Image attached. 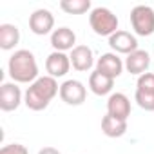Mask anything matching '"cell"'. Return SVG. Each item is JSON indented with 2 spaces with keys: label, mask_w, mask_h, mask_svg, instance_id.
Returning a JSON list of instances; mask_svg holds the SVG:
<instances>
[{
  "label": "cell",
  "mask_w": 154,
  "mask_h": 154,
  "mask_svg": "<svg viewBox=\"0 0 154 154\" xmlns=\"http://www.w3.org/2000/svg\"><path fill=\"white\" fill-rule=\"evenodd\" d=\"M60 93V85L56 82V78L53 76H40L38 80H35L26 94H24V103L27 109L38 112V111H44L49 107V103L53 102V98Z\"/></svg>",
  "instance_id": "6da1fadb"
},
{
  "label": "cell",
  "mask_w": 154,
  "mask_h": 154,
  "mask_svg": "<svg viewBox=\"0 0 154 154\" xmlns=\"http://www.w3.org/2000/svg\"><path fill=\"white\" fill-rule=\"evenodd\" d=\"M8 72L15 84H33L38 80V63L36 58L31 51L27 49H18L9 56L8 62Z\"/></svg>",
  "instance_id": "7a4b0ae2"
},
{
  "label": "cell",
  "mask_w": 154,
  "mask_h": 154,
  "mask_svg": "<svg viewBox=\"0 0 154 154\" xmlns=\"http://www.w3.org/2000/svg\"><path fill=\"white\" fill-rule=\"evenodd\" d=\"M91 29L98 36H112L118 31V17L107 8H94L89 15Z\"/></svg>",
  "instance_id": "3957f363"
},
{
  "label": "cell",
  "mask_w": 154,
  "mask_h": 154,
  "mask_svg": "<svg viewBox=\"0 0 154 154\" xmlns=\"http://www.w3.org/2000/svg\"><path fill=\"white\" fill-rule=\"evenodd\" d=\"M131 26L138 36H150L154 33V9L140 4L131 9Z\"/></svg>",
  "instance_id": "277c9868"
},
{
  "label": "cell",
  "mask_w": 154,
  "mask_h": 154,
  "mask_svg": "<svg viewBox=\"0 0 154 154\" xmlns=\"http://www.w3.org/2000/svg\"><path fill=\"white\" fill-rule=\"evenodd\" d=\"M60 98L67 105H82L87 98V89L80 80H65L60 85Z\"/></svg>",
  "instance_id": "5b68a950"
},
{
  "label": "cell",
  "mask_w": 154,
  "mask_h": 154,
  "mask_svg": "<svg viewBox=\"0 0 154 154\" xmlns=\"http://www.w3.org/2000/svg\"><path fill=\"white\" fill-rule=\"evenodd\" d=\"M29 29L31 33L38 35V36H44V35H49L54 31V17L49 9H36L31 13L29 17Z\"/></svg>",
  "instance_id": "8992f818"
},
{
  "label": "cell",
  "mask_w": 154,
  "mask_h": 154,
  "mask_svg": "<svg viewBox=\"0 0 154 154\" xmlns=\"http://www.w3.org/2000/svg\"><path fill=\"white\" fill-rule=\"evenodd\" d=\"M22 91L15 82H6L0 87V109L4 112L17 111L22 103Z\"/></svg>",
  "instance_id": "52a82bcc"
},
{
  "label": "cell",
  "mask_w": 154,
  "mask_h": 154,
  "mask_svg": "<svg viewBox=\"0 0 154 154\" xmlns=\"http://www.w3.org/2000/svg\"><path fill=\"white\" fill-rule=\"evenodd\" d=\"M109 45L111 49L118 54H131L134 51H138V40L132 33L129 31H122L118 29L112 36H109Z\"/></svg>",
  "instance_id": "ba28073f"
},
{
  "label": "cell",
  "mask_w": 154,
  "mask_h": 154,
  "mask_svg": "<svg viewBox=\"0 0 154 154\" xmlns=\"http://www.w3.org/2000/svg\"><path fill=\"white\" fill-rule=\"evenodd\" d=\"M123 60L116 54V53H103L98 60H96V71H100L102 74L109 76V78L116 80L118 76L123 72Z\"/></svg>",
  "instance_id": "9c48e42d"
},
{
  "label": "cell",
  "mask_w": 154,
  "mask_h": 154,
  "mask_svg": "<svg viewBox=\"0 0 154 154\" xmlns=\"http://www.w3.org/2000/svg\"><path fill=\"white\" fill-rule=\"evenodd\" d=\"M69 69H71V58L65 53L53 51L45 60V71L53 78H62L69 72Z\"/></svg>",
  "instance_id": "30bf717a"
},
{
  "label": "cell",
  "mask_w": 154,
  "mask_h": 154,
  "mask_svg": "<svg viewBox=\"0 0 154 154\" xmlns=\"http://www.w3.org/2000/svg\"><path fill=\"white\" fill-rule=\"evenodd\" d=\"M107 114L127 122L131 116V100L123 93H112L107 100Z\"/></svg>",
  "instance_id": "8fae6325"
},
{
  "label": "cell",
  "mask_w": 154,
  "mask_h": 154,
  "mask_svg": "<svg viewBox=\"0 0 154 154\" xmlns=\"http://www.w3.org/2000/svg\"><path fill=\"white\" fill-rule=\"evenodd\" d=\"M69 58H71L72 69L80 71V72H85L94 65V54H93V49L89 45H76L71 51Z\"/></svg>",
  "instance_id": "7c38bea8"
},
{
  "label": "cell",
  "mask_w": 154,
  "mask_h": 154,
  "mask_svg": "<svg viewBox=\"0 0 154 154\" xmlns=\"http://www.w3.org/2000/svg\"><path fill=\"white\" fill-rule=\"evenodd\" d=\"M51 45L54 51L65 53V51H72L76 47V35L72 29L69 27H58L51 33Z\"/></svg>",
  "instance_id": "4fadbf2b"
},
{
  "label": "cell",
  "mask_w": 154,
  "mask_h": 154,
  "mask_svg": "<svg viewBox=\"0 0 154 154\" xmlns=\"http://www.w3.org/2000/svg\"><path fill=\"white\" fill-rule=\"evenodd\" d=\"M123 65H125L127 72L136 74V76H141V74H145V72H147V69H149V65H150V56H149V53H147V51L138 49V51H134V53L127 54V58H125Z\"/></svg>",
  "instance_id": "5bb4252c"
},
{
  "label": "cell",
  "mask_w": 154,
  "mask_h": 154,
  "mask_svg": "<svg viewBox=\"0 0 154 154\" xmlns=\"http://www.w3.org/2000/svg\"><path fill=\"white\" fill-rule=\"evenodd\" d=\"M112 87H114V80H112V78L102 74V72L96 71V69L91 72V76H89V89L93 91V94H96V96H105V94H109V93L112 91Z\"/></svg>",
  "instance_id": "9a60e30c"
},
{
  "label": "cell",
  "mask_w": 154,
  "mask_h": 154,
  "mask_svg": "<svg viewBox=\"0 0 154 154\" xmlns=\"http://www.w3.org/2000/svg\"><path fill=\"white\" fill-rule=\"evenodd\" d=\"M20 42V29L13 24H0V49L11 51Z\"/></svg>",
  "instance_id": "2e32d148"
},
{
  "label": "cell",
  "mask_w": 154,
  "mask_h": 154,
  "mask_svg": "<svg viewBox=\"0 0 154 154\" xmlns=\"http://www.w3.org/2000/svg\"><path fill=\"white\" fill-rule=\"evenodd\" d=\"M102 132H103L107 138H122V136L127 132V122L105 114V116L102 118Z\"/></svg>",
  "instance_id": "e0dca14e"
},
{
  "label": "cell",
  "mask_w": 154,
  "mask_h": 154,
  "mask_svg": "<svg viewBox=\"0 0 154 154\" xmlns=\"http://www.w3.org/2000/svg\"><path fill=\"white\" fill-rule=\"evenodd\" d=\"M60 9L67 15H84L91 9V0H62Z\"/></svg>",
  "instance_id": "ac0fdd59"
},
{
  "label": "cell",
  "mask_w": 154,
  "mask_h": 154,
  "mask_svg": "<svg viewBox=\"0 0 154 154\" xmlns=\"http://www.w3.org/2000/svg\"><path fill=\"white\" fill-rule=\"evenodd\" d=\"M134 100H136V103H138L143 111H149V112L154 111V93L136 91V93H134Z\"/></svg>",
  "instance_id": "d6986e66"
},
{
  "label": "cell",
  "mask_w": 154,
  "mask_h": 154,
  "mask_svg": "<svg viewBox=\"0 0 154 154\" xmlns=\"http://www.w3.org/2000/svg\"><path fill=\"white\" fill-rule=\"evenodd\" d=\"M136 91L154 93V72H145V74L138 76V82H136Z\"/></svg>",
  "instance_id": "ffe728a7"
},
{
  "label": "cell",
  "mask_w": 154,
  "mask_h": 154,
  "mask_svg": "<svg viewBox=\"0 0 154 154\" xmlns=\"http://www.w3.org/2000/svg\"><path fill=\"white\" fill-rule=\"evenodd\" d=\"M0 154H29V150L22 143H9L0 149Z\"/></svg>",
  "instance_id": "44dd1931"
},
{
  "label": "cell",
  "mask_w": 154,
  "mask_h": 154,
  "mask_svg": "<svg viewBox=\"0 0 154 154\" xmlns=\"http://www.w3.org/2000/svg\"><path fill=\"white\" fill-rule=\"evenodd\" d=\"M38 154H60V150L54 149V147H44V149L38 150Z\"/></svg>",
  "instance_id": "7402d4cb"
}]
</instances>
